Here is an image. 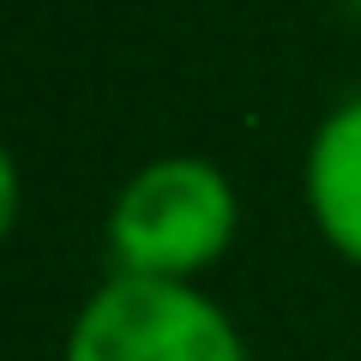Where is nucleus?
Wrapping results in <instances>:
<instances>
[{
    "label": "nucleus",
    "mask_w": 361,
    "mask_h": 361,
    "mask_svg": "<svg viewBox=\"0 0 361 361\" xmlns=\"http://www.w3.org/2000/svg\"><path fill=\"white\" fill-rule=\"evenodd\" d=\"M235 241V187L199 157L145 163L109 211V253L121 277L187 283Z\"/></svg>",
    "instance_id": "nucleus-1"
},
{
    "label": "nucleus",
    "mask_w": 361,
    "mask_h": 361,
    "mask_svg": "<svg viewBox=\"0 0 361 361\" xmlns=\"http://www.w3.org/2000/svg\"><path fill=\"white\" fill-rule=\"evenodd\" d=\"M61 361H247V343L205 289L115 271L78 307Z\"/></svg>",
    "instance_id": "nucleus-2"
},
{
    "label": "nucleus",
    "mask_w": 361,
    "mask_h": 361,
    "mask_svg": "<svg viewBox=\"0 0 361 361\" xmlns=\"http://www.w3.org/2000/svg\"><path fill=\"white\" fill-rule=\"evenodd\" d=\"M307 211L319 235L361 265V97L325 115L307 151Z\"/></svg>",
    "instance_id": "nucleus-3"
},
{
    "label": "nucleus",
    "mask_w": 361,
    "mask_h": 361,
    "mask_svg": "<svg viewBox=\"0 0 361 361\" xmlns=\"http://www.w3.org/2000/svg\"><path fill=\"white\" fill-rule=\"evenodd\" d=\"M13 223H18V169L6 157V145H0V241L13 235Z\"/></svg>",
    "instance_id": "nucleus-4"
}]
</instances>
